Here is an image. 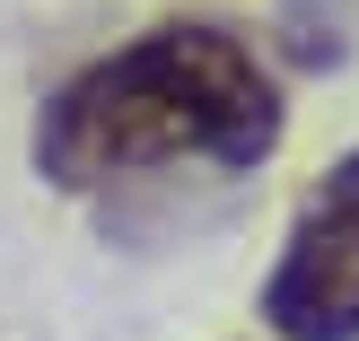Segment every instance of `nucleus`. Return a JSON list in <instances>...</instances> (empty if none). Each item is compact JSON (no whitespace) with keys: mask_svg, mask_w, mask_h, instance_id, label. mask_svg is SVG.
Instances as JSON below:
<instances>
[{"mask_svg":"<svg viewBox=\"0 0 359 341\" xmlns=\"http://www.w3.org/2000/svg\"><path fill=\"white\" fill-rule=\"evenodd\" d=\"M263 324L280 341H359V149L307 193L263 280Z\"/></svg>","mask_w":359,"mask_h":341,"instance_id":"obj_2","label":"nucleus"},{"mask_svg":"<svg viewBox=\"0 0 359 341\" xmlns=\"http://www.w3.org/2000/svg\"><path fill=\"white\" fill-rule=\"evenodd\" d=\"M280 88L228 27H149L88 62L35 123V167L62 193H97L149 167H263L280 149Z\"/></svg>","mask_w":359,"mask_h":341,"instance_id":"obj_1","label":"nucleus"}]
</instances>
